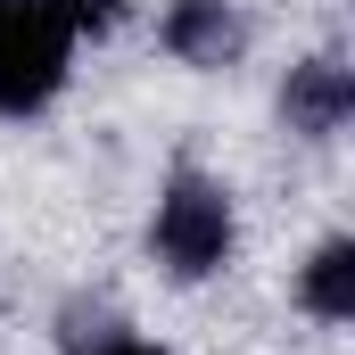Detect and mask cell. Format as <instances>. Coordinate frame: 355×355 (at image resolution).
Returning <instances> with one entry per match:
<instances>
[{
	"label": "cell",
	"mask_w": 355,
	"mask_h": 355,
	"mask_svg": "<svg viewBox=\"0 0 355 355\" xmlns=\"http://www.w3.org/2000/svg\"><path fill=\"white\" fill-rule=\"evenodd\" d=\"M240 17H232V0H174L166 8V50H174L182 67H232L240 58Z\"/></svg>",
	"instance_id": "obj_4"
},
{
	"label": "cell",
	"mask_w": 355,
	"mask_h": 355,
	"mask_svg": "<svg viewBox=\"0 0 355 355\" xmlns=\"http://www.w3.org/2000/svg\"><path fill=\"white\" fill-rule=\"evenodd\" d=\"M50 8H58V17H67L75 33H99V25H107V17H116L124 0H50Z\"/></svg>",
	"instance_id": "obj_7"
},
{
	"label": "cell",
	"mask_w": 355,
	"mask_h": 355,
	"mask_svg": "<svg viewBox=\"0 0 355 355\" xmlns=\"http://www.w3.org/2000/svg\"><path fill=\"white\" fill-rule=\"evenodd\" d=\"M75 58V25L50 0H0V116L50 107Z\"/></svg>",
	"instance_id": "obj_2"
},
{
	"label": "cell",
	"mask_w": 355,
	"mask_h": 355,
	"mask_svg": "<svg viewBox=\"0 0 355 355\" xmlns=\"http://www.w3.org/2000/svg\"><path fill=\"white\" fill-rule=\"evenodd\" d=\"M232 190L207 174H190L182 166L166 190H157V215H149V248H157V265L174 272V281H207V272H223L232 257Z\"/></svg>",
	"instance_id": "obj_1"
},
{
	"label": "cell",
	"mask_w": 355,
	"mask_h": 355,
	"mask_svg": "<svg viewBox=\"0 0 355 355\" xmlns=\"http://www.w3.org/2000/svg\"><path fill=\"white\" fill-rule=\"evenodd\" d=\"M99 355H166V347H149V339H116V347H99Z\"/></svg>",
	"instance_id": "obj_8"
},
{
	"label": "cell",
	"mask_w": 355,
	"mask_h": 355,
	"mask_svg": "<svg viewBox=\"0 0 355 355\" xmlns=\"http://www.w3.org/2000/svg\"><path fill=\"white\" fill-rule=\"evenodd\" d=\"M347 116H355V75L339 67V58H306V67H289V83H281V124H289V132L331 141Z\"/></svg>",
	"instance_id": "obj_3"
},
{
	"label": "cell",
	"mask_w": 355,
	"mask_h": 355,
	"mask_svg": "<svg viewBox=\"0 0 355 355\" xmlns=\"http://www.w3.org/2000/svg\"><path fill=\"white\" fill-rule=\"evenodd\" d=\"M297 297H306V314L347 322L355 314V240H322L314 265H306V281H297Z\"/></svg>",
	"instance_id": "obj_5"
},
{
	"label": "cell",
	"mask_w": 355,
	"mask_h": 355,
	"mask_svg": "<svg viewBox=\"0 0 355 355\" xmlns=\"http://www.w3.org/2000/svg\"><path fill=\"white\" fill-rule=\"evenodd\" d=\"M58 339H67V355H99V347L124 339V322H116L107 306H67V331H58Z\"/></svg>",
	"instance_id": "obj_6"
}]
</instances>
